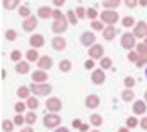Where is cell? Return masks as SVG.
Masks as SVG:
<instances>
[{
    "label": "cell",
    "mask_w": 147,
    "mask_h": 132,
    "mask_svg": "<svg viewBox=\"0 0 147 132\" xmlns=\"http://www.w3.org/2000/svg\"><path fill=\"white\" fill-rule=\"evenodd\" d=\"M16 3H19V0H3V5H5L7 9H12Z\"/></svg>",
    "instance_id": "obj_1"
},
{
    "label": "cell",
    "mask_w": 147,
    "mask_h": 132,
    "mask_svg": "<svg viewBox=\"0 0 147 132\" xmlns=\"http://www.w3.org/2000/svg\"><path fill=\"white\" fill-rule=\"evenodd\" d=\"M105 19L110 21V22H113V21L116 19V14H115V12H113V14H111V12H105Z\"/></svg>",
    "instance_id": "obj_2"
},
{
    "label": "cell",
    "mask_w": 147,
    "mask_h": 132,
    "mask_svg": "<svg viewBox=\"0 0 147 132\" xmlns=\"http://www.w3.org/2000/svg\"><path fill=\"white\" fill-rule=\"evenodd\" d=\"M39 16H41V17H48V16H50V9L41 7V9H39Z\"/></svg>",
    "instance_id": "obj_3"
},
{
    "label": "cell",
    "mask_w": 147,
    "mask_h": 132,
    "mask_svg": "<svg viewBox=\"0 0 147 132\" xmlns=\"http://www.w3.org/2000/svg\"><path fill=\"white\" fill-rule=\"evenodd\" d=\"M103 79H105V77H103V74H99V72H96V74H94V82H96V84H101V82H103Z\"/></svg>",
    "instance_id": "obj_4"
},
{
    "label": "cell",
    "mask_w": 147,
    "mask_h": 132,
    "mask_svg": "<svg viewBox=\"0 0 147 132\" xmlns=\"http://www.w3.org/2000/svg\"><path fill=\"white\" fill-rule=\"evenodd\" d=\"M92 41V36L91 34H82V43L84 45H87V43H91Z\"/></svg>",
    "instance_id": "obj_5"
},
{
    "label": "cell",
    "mask_w": 147,
    "mask_h": 132,
    "mask_svg": "<svg viewBox=\"0 0 147 132\" xmlns=\"http://www.w3.org/2000/svg\"><path fill=\"white\" fill-rule=\"evenodd\" d=\"M24 28H26L28 31H29V29H33V28H34V21H33V19H31V21H28V22L24 24Z\"/></svg>",
    "instance_id": "obj_6"
},
{
    "label": "cell",
    "mask_w": 147,
    "mask_h": 132,
    "mask_svg": "<svg viewBox=\"0 0 147 132\" xmlns=\"http://www.w3.org/2000/svg\"><path fill=\"white\" fill-rule=\"evenodd\" d=\"M105 3H106V5H113V7H115V5H118V3H120V0H105Z\"/></svg>",
    "instance_id": "obj_7"
},
{
    "label": "cell",
    "mask_w": 147,
    "mask_h": 132,
    "mask_svg": "<svg viewBox=\"0 0 147 132\" xmlns=\"http://www.w3.org/2000/svg\"><path fill=\"white\" fill-rule=\"evenodd\" d=\"M62 46H63V41H62L60 38H57V39H55V48H62Z\"/></svg>",
    "instance_id": "obj_8"
},
{
    "label": "cell",
    "mask_w": 147,
    "mask_h": 132,
    "mask_svg": "<svg viewBox=\"0 0 147 132\" xmlns=\"http://www.w3.org/2000/svg\"><path fill=\"white\" fill-rule=\"evenodd\" d=\"M130 39H132L130 36H123V45H125V46H127V45H130V43H132Z\"/></svg>",
    "instance_id": "obj_9"
},
{
    "label": "cell",
    "mask_w": 147,
    "mask_h": 132,
    "mask_svg": "<svg viewBox=\"0 0 147 132\" xmlns=\"http://www.w3.org/2000/svg\"><path fill=\"white\" fill-rule=\"evenodd\" d=\"M28 12H29L28 7H22V9H21V14H22V16H28Z\"/></svg>",
    "instance_id": "obj_10"
},
{
    "label": "cell",
    "mask_w": 147,
    "mask_h": 132,
    "mask_svg": "<svg viewBox=\"0 0 147 132\" xmlns=\"http://www.w3.org/2000/svg\"><path fill=\"white\" fill-rule=\"evenodd\" d=\"M101 52H103V50H101V48H94V52H92V55H99V53H101Z\"/></svg>",
    "instance_id": "obj_11"
},
{
    "label": "cell",
    "mask_w": 147,
    "mask_h": 132,
    "mask_svg": "<svg viewBox=\"0 0 147 132\" xmlns=\"http://www.w3.org/2000/svg\"><path fill=\"white\" fill-rule=\"evenodd\" d=\"M125 2H127V5H130V7L135 5V0H125Z\"/></svg>",
    "instance_id": "obj_12"
},
{
    "label": "cell",
    "mask_w": 147,
    "mask_h": 132,
    "mask_svg": "<svg viewBox=\"0 0 147 132\" xmlns=\"http://www.w3.org/2000/svg\"><path fill=\"white\" fill-rule=\"evenodd\" d=\"M62 69H63V70H69V62H63V64H62Z\"/></svg>",
    "instance_id": "obj_13"
},
{
    "label": "cell",
    "mask_w": 147,
    "mask_h": 132,
    "mask_svg": "<svg viewBox=\"0 0 147 132\" xmlns=\"http://www.w3.org/2000/svg\"><path fill=\"white\" fill-rule=\"evenodd\" d=\"M113 34H115V31H111V29H108V31H106V36H108V38H111Z\"/></svg>",
    "instance_id": "obj_14"
},
{
    "label": "cell",
    "mask_w": 147,
    "mask_h": 132,
    "mask_svg": "<svg viewBox=\"0 0 147 132\" xmlns=\"http://www.w3.org/2000/svg\"><path fill=\"white\" fill-rule=\"evenodd\" d=\"M87 12H89V16H91V17H94V16H96V12H94L92 9H91V10H87Z\"/></svg>",
    "instance_id": "obj_15"
},
{
    "label": "cell",
    "mask_w": 147,
    "mask_h": 132,
    "mask_svg": "<svg viewBox=\"0 0 147 132\" xmlns=\"http://www.w3.org/2000/svg\"><path fill=\"white\" fill-rule=\"evenodd\" d=\"M53 2H55V3H57V5H62V3H63V2H65V0H53Z\"/></svg>",
    "instance_id": "obj_16"
},
{
    "label": "cell",
    "mask_w": 147,
    "mask_h": 132,
    "mask_svg": "<svg viewBox=\"0 0 147 132\" xmlns=\"http://www.w3.org/2000/svg\"><path fill=\"white\" fill-rule=\"evenodd\" d=\"M140 3H147V0H140Z\"/></svg>",
    "instance_id": "obj_17"
},
{
    "label": "cell",
    "mask_w": 147,
    "mask_h": 132,
    "mask_svg": "<svg viewBox=\"0 0 147 132\" xmlns=\"http://www.w3.org/2000/svg\"><path fill=\"white\" fill-rule=\"evenodd\" d=\"M146 76H147V69H146Z\"/></svg>",
    "instance_id": "obj_18"
}]
</instances>
